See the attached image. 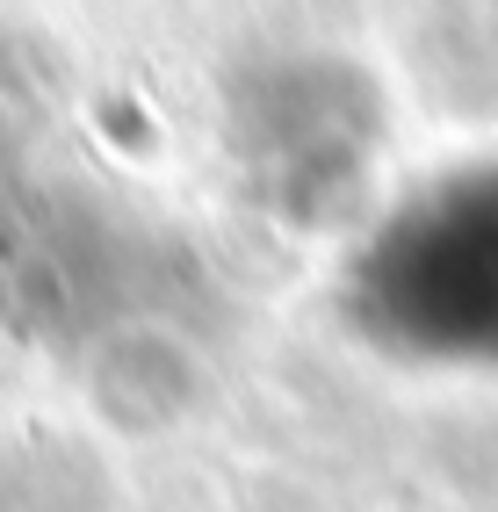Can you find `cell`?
<instances>
[{"mask_svg":"<svg viewBox=\"0 0 498 512\" xmlns=\"http://www.w3.org/2000/svg\"><path fill=\"white\" fill-rule=\"evenodd\" d=\"M80 404L109 440L145 448L210 404V361L166 318H116L80 347Z\"/></svg>","mask_w":498,"mask_h":512,"instance_id":"obj_1","label":"cell"}]
</instances>
